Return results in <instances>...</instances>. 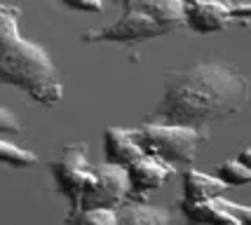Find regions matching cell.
Segmentation results:
<instances>
[{"instance_id":"6da1fadb","label":"cell","mask_w":251,"mask_h":225,"mask_svg":"<svg viewBox=\"0 0 251 225\" xmlns=\"http://www.w3.org/2000/svg\"><path fill=\"white\" fill-rule=\"evenodd\" d=\"M251 97L247 75L228 61H202L169 73L151 122L204 127L242 113Z\"/></svg>"},{"instance_id":"7a4b0ae2","label":"cell","mask_w":251,"mask_h":225,"mask_svg":"<svg viewBox=\"0 0 251 225\" xmlns=\"http://www.w3.org/2000/svg\"><path fill=\"white\" fill-rule=\"evenodd\" d=\"M19 19V7L0 2V85L17 87L35 103L52 108L64 99L59 68L45 47L24 38Z\"/></svg>"},{"instance_id":"3957f363","label":"cell","mask_w":251,"mask_h":225,"mask_svg":"<svg viewBox=\"0 0 251 225\" xmlns=\"http://www.w3.org/2000/svg\"><path fill=\"white\" fill-rule=\"evenodd\" d=\"M186 26L183 0H131L118 22L82 33V43H141Z\"/></svg>"},{"instance_id":"277c9868","label":"cell","mask_w":251,"mask_h":225,"mask_svg":"<svg viewBox=\"0 0 251 225\" xmlns=\"http://www.w3.org/2000/svg\"><path fill=\"white\" fill-rule=\"evenodd\" d=\"M131 134L143 152L157 155L172 164H193L200 143L207 139L204 129L200 127L164 125V122H148L139 129H131Z\"/></svg>"},{"instance_id":"5b68a950","label":"cell","mask_w":251,"mask_h":225,"mask_svg":"<svg viewBox=\"0 0 251 225\" xmlns=\"http://www.w3.org/2000/svg\"><path fill=\"white\" fill-rule=\"evenodd\" d=\"M186 26L197 35L226 31L232 24L251 22V2H226V0H183Z\"/></svg>"},{"instance_id":"8992f818","label":"cell","mask_w":251,"mask_h":225,"mask_svg":"<svg viewBox=\"0 0 251 225\" xmlns=\"http://www.w3.org/2000/svg\"><path fill=\"white\" fill-rule=\"evenodd\" d=\"M50 172L56 183V190L71 202V211H75L80 195L94 178V167L87 160V146L85 143L64 146L61 152L50 162Z\"/></svg>"},{"instance_id":"52a82bcc","label":"cell","mask_w":251,"mask_h":225,"mask_svg":"<svg viewBox=\"0 0 251 225\" xmlns=\"http://www.w3.org/2000/svg\"><path fill=\"white\" fill-rule=\"evenodd\" d=\"M127 195H129L127 169L120 167V164L106 162L103 167H97V169H94V178L89 181V185L85 188V193L80 195L77 209H94V206L118 209V206L125 204Z\"/></svg>"},{"instance_id":"ba28073f","label":"cell","mask_w":251,"mask_h":225,"mask_svg":"<svg viewBox=\"0 0 251 225\" xmlns=\"http://www.w3.org/2000/svg\"><path fill=\"white\" fill-rule=\"evenodd\" d=\"M125 169H127V178H129V195H127V200L143 202L148 195L155 193L157 188H162L167 183V178L174 174V164L162 160V157H157V155L143 152L141 157H136Z\"/></svg>"},{"instance_id":"9c48e42d","label":"cell","mask_w":251,"mask_h":225,"mask_svg":"<svg viewBox=\"0 0 251 225\" xmlns=\"http://www.w3.org/2000/svg\"><path fill=\"white\" fill-rule=\"evenodd\" d=\"M103 155H106V162H110V164L127 167V164H131L136 157H141L143 150H141V146L136 143L131 129L108 127L106 134H103Z\"/></svg>"},{"instance_id":"30bf717a","label":"cell","mask_w":251,"mask_h":225,"mask_svg":"<svg viewBox=\"0 0 251 225\" xmlns=\"http://www.w3.org/2000/svg\"><path fill=\"white\" fill-rule=\"evenodd\" d=\"M181 206L188 221L197 225H242L240 218L221 202V197H214L207 202H181Z\"/></svg>"},{"instance_id":"8fae6325","label":"cell","mask_w":251,"mask_h":225,"mask_svg":"<svg viewBox=\"0 0 251 225\" xmlns=\"http://www.w3.org/2000/svg\"><path fill=\"white\" fill-rule=\"evenodd\" d=\"M228 190V185L221 181L219 176H209L197 169H186L183 172V200L181 202H207Z\"/></svg>"},{"instance_id":"7c38bea8","label":"cell","mask_w":251,"mask_h":225,"mask_svg":"<svg viewBox=\"0 0 251 225\" xmlns=\"http://www.w3.org/2000/svg\"><path fill=\"white\" fill-rule=\"evenodd\" d=\"M172 214L162 206H151L143 202L122 204L118 209V225H169Z\"/></svg>"},{"instance_id":"4fadbf2b","label":"cell","mask_w":251,"mask_h":225,"mask_svg":"<svg viewBox=\"0 0 251 225\" xmlns=\"http://www.w3.org/2000/svg\"><path fill=\"white\" fill-rule=\"evenodd\" d=\"M66 225H118V209H77L68 214Z\"/></svg>"},{"instance_id":"5bb4252c","label":"cell","mask_w":251,"mask_h":225,"mask_svg":"<svg viewBox=\"0 0 251 225\" xmlns=\"http://www.w3.org/2000/svg\"><path fill=\"white\" fill-rule=\"evenodd\" d=\"M216 176H219L228 188H240V185L251 183V169L247 164H242L237 157H235V160L221 162L219 167H216Z\"/></svg>"},{"instance_id":"9a60e30c","label":"cell","mask_w":251,"mask_h":225,"mask_svg":"<svg viewBox=\"0 0 251 225\" xmlns=\"http://www.w3.org/2000/svg\"><path fill=\"white\" fill-rule=\"evenodd\" d=\"M0 164L26 169V167L38 164V155H35V152H31V150H26V148L14 146V143H10V141L0 139Z\"/></svg>"},{"instance_id":"2e32d148","label":"cell","mask_w":251,"mask_h":225,"mask_svg":"<svg viewBox=\"0 0 251 225\" xmlns=\"http://www.w3.org/2000/svg\"><path fill=\"white\" fill-rule=\"evenodd\" d=\"M0 134H22V122L5 106H0Z\"/></svg>"},{"instance_id":"e0dca14e","label":"cell","mask_w":251,"mask_h":225,"mask_svg":"<svg viewBox=\"0 0 251 225\" xmlns=\"http://www.w3.org/2000/svg\"><path fill=\"white\" fill-rule=\"evenodd\" d=\"M59 2H64L66 7L80 10V12H101L103 10V2H101V0H59Z\"/></svg>"},{"instance_id":"ac0fdd59","label":"cell","mask_w":251,"mask_h":225,"mask_svg":"<svg viewBox=\"0 0 251 225\" xmlns=\"http://www.w3.org/2000/svg\"><path fill=\"white\" fill-rule=\"evenodd\" d=\"M221 202L226 204L230 211L240 218L242 225H251V206H244V204H237V202H230V200H226L223 195H221Z\"/></svg>"},{"instance_id":"d6986e66","label":"cell","mask_w":251,"mask_h":225,"mask_svg":"<svg viewBox=\"0 0 251 225\" xmlns=\"http://www.w3.org/2000/svg\"><path fill=\"white\" fill-rule=\"evenodd\" d=\"M237 160H240L242 164H247V167H249V169H251V146H249V148H242V150H240V155H237Z\"/></svg>"},{"instance_id":"ffe728a7","label":"cell","mask_w":251,"mask_h":225,"mask_svg":"<svg viewBox=\"0 0 251 225\" xmlns=\"http://www.w3.org/2000/svg\"><path fill=\"white\" fill-rule=\"evenodd\" d=\"M115 2H125V5H127V2H131V0H115Z\"/></svg>"}]
</instances>
